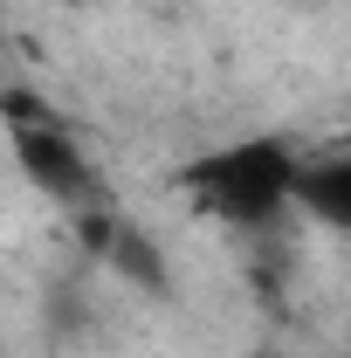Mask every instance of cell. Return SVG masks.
Masks as SVG:
<instances>
[{
    "instance_id": "obj_1",
    "label": "cell",
    "mask_w": 351,
    "mask_h": 358,
    "mask_svg": "<svg viewBox=\"0 0 351 358\" xmlns=\"http://www.w3.org/2000/svg\"><path fill=\"white\" fill-rule=\"evenodd\" d=\"M296 173L303 159L282 138H234L220 152H200L193 166H179L173 186L227 227H268L282 207H296Z\"/></svg>"
},
{
    "instance_id": "obj_2",
    "label": "cell",
    "mask_w": 351,
    "mask_h": 358,
    "mask_svg": "<svg viewBox=\"0 0 351 358\" xmlns=\"http://www.w3.org/2000/svg\"><path fill=\"white\" fill-rule=\"evenodd\" d=\"M7 145H14V166L28 173L35 193L62 200V207H89V200H96V173H89L83 145L62 131V124H48L42 110H14Z\"/></svg>"
},
{
    "instance_id": "obj_3",
    "label": "cell",
    "mask_w": 351,
    "mask_h": 358,
    "mask_svg": "<svg viewBox=\"0 0 351 358\" xmlns=\"http://www.w3.org/2000/svg\"><path fill=\"white\" fill-rule=\"evenodd\" d=\"M296 207L310 221L351 234V159H310L296 173Z\"/></svg>"
}]
</instances>
